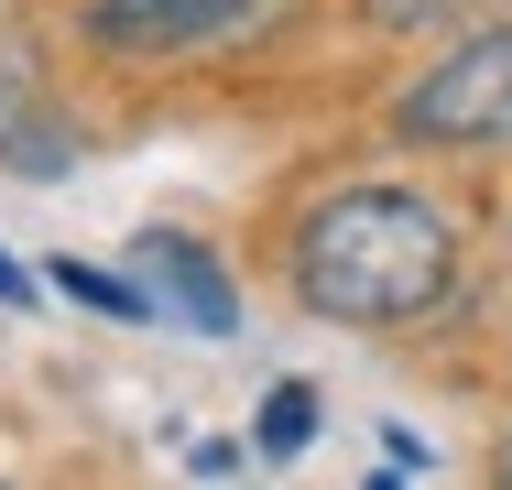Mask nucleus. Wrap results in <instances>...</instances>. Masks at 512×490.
I'll return each instance as SVG.
<instances>
[{"instance_id": "nucleus-1", "label": "nucleus", "mask_w": 512, "mask_h": 490, "mask_svg": "<svg viewBox=\"0 0 512 490\" xmlns=\"http://www.w3.org/2000/svg\"><path fill=\"white\" fill-rule=\"evenodd\" d=\"M458 273V218L414 186H338L295 218V294L349 327H404Z\"/></svg>"}, {"instance_id": "nucleus-2", "label": "nucleus", "mask_w": 512, "mask_h": 490, "mask_svg": "<svg viewBox=\"0 0 512 490\" xmlns=\"http://www.w3.org/2000/svg\"><path fill=\"white\" fill-rule=\"evenodd\" d=\"M393 131L404 142H512V22H480L469 44H447L404 98H393Z\"/></svg>"}, {"instance_id": "nucleus-3", "label": "nucleus", "mask_w": 512, "mask_h": 490, "mask_svg": "<svg viewBox=\"0 0 512 490\" xmlns=\"http://www.w3.org/2000/svg\"><path fill=\"white\" fill-rule=\"evenodd\" d=\"M273 22H284V0H88L99 55H207V44H240Z\"/></svg>"}, {"instance_id": "nucleus-4", "label": "nucleus", "mask_w": 512, "mask_h": 490, "mask_svg": "<svg viewBox=\"0 0 512 490\" xmlns=\"http://www.w3.org/2000/svg\"><path fill=\"white\" fill-rule=\"evenodd\" d=\"M131 273H142V294H153L175 327H197V338H229V327H240V294H229V273L207 262L186 229H142V240H131Z\"/></svg>"}, {"instance_id": "nucleus-5", "label": "nucleus", "mask_w": 512, "mask_h": 490, "mask_svg": "<svg viewBox=\"0 0 512 490\" xmlns=\"http://www.w3.org/2000/svg\"><path fill=\"white\" fill-rule=\"evenodd\" d=\"M44 284L66 294V305H88V316H120V327H142V316H164V305L142 294V273H99V262H77V251H66V262H55Z\"/></svg>"}, {"instance_id": "nucleus-6", "label": "nucleus", "mask_w": 512, "mask_h": 490, "mask_svg": "<svg viewBox=\"0 0 512 490\" xmlns=\"http://www.w3.org/2000/svg\"><path fill=\"white\" fill-rule=\"evenodd\" d=\"M306 436H316V392H306V382H284L273 403H262V447H273V458H295Z\"/></svg>"}, {"instance_id": "nucleus-7", "label": "nucleus", "mask_w": 512, "mask_h": 490, "mask_svg": "<svg viewBox=\"0 0 512 490\" xmlns=\"http://www.w3.org/2000/svg\"><path fill=\"white\" fill-rule=\"evenodd\" d=\"M360 11H371V22H382V33H436V22H458V11H469V0H360Z\"/></svg>"}, {"instance_id": "nucleus-8", "label": "nucleus", "mask_w": 512, "mask_h": 490, "mask_svg": "<svg viewBox=\"0 0 512 490\" xmlns=\"http://www.w3.org/2000/svg\"><path fill=\"white\" fill-rule=\"evenodd\" d=\"M0 305H33V273H22L11 251H0Z\"/></svg>"}, {"instance_id": "nucleus-9", "label": "nucleus", "mask_w": 512, "mask_h": 490, "mask_svg": "<svg viewBox=\"0 0 512 490\" xmlns=\"http://www.w3.org/2000/svg\"><path fill=\"white\" fill-rule=\"evenodd\" d=\"M491 490H512V447H502V458H491Z\"/></svg>"}]
</instances>
